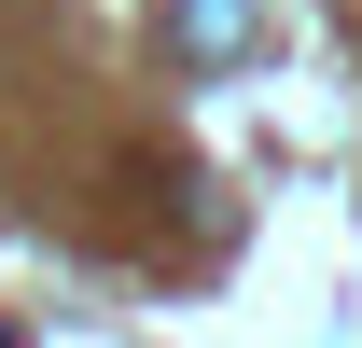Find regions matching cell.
<instances>
[{
  "label": "cell",
  "mask_w": 362,
  "mask_h": 348,
  "mask_svg": "<svg viewBox=\"0 0 362 348\" xmlns=\"http://www.w3.org/2000/svg\"><path fill=\"white\" fill-rule=\"evenodd\" d=\"M251 42H265L251 0H168V56H181V70H237Z\"/></svg>",
  "instance_id": "6da1fadb"
}]
</instances>
